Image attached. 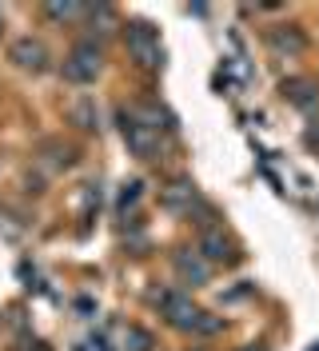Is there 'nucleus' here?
Masks as SVG:
<instances>
[{
  "label": "nucleus",
  "instance_id": "obj_5",
  "mask_svg": "<svg viewBox=\"0 0 319 351\" xmlns=\"http://www.w3.org/2000/svg\"><path fill=\"white\" fill-rule=\"evenodd\" d=\"M12 56H16V64L40 72V68H44V44L40 40H16V44H12Z\"/></svg>",
  "mask_w": 319,
  "mask_h": 351
},
{
  "label": "nucleus",
  "instance_id": "obj_2",
  "mask_svg": "<svg viewBox=\"0 0 319 351\" xmlns=\"http://www.w3.org/2000/svg\"><path fill=\"white\" fill-rule=\"evenodd\" d=\"M128 52L140 60L144 68H156L164 60V48H160V32L144 21H132L128 24Z\"/></svg>",
  "mask_w": 319,
  "mask_h": 351
},
{
  "label": "nucleus",
  "instance_id": "obj_12",
  "mask_svg": "<svg viewBox=\"0 0 319 351\" xmlns=\"http://www.w3.org/2000/svg\"><path fill=\"white\" fill-rule=\"evenodd\" d=\"M52 21H68V16H76V12H84V8H76V4H48L44 8Z\"/></svg>",
  "mask_w": 319,
  "mask_h": 351
},
{
  "label": "nucleus",
  "instance_id": "obj_13",
  "mask_svg": "<svg viewBox=\"0 0 319 351\" xmlns=\"http://www.w3.org/2000/svg\"><path fill=\"white\" fill-rule=\"evenodd\" d=\"M80 351H112V348H108V339H100V335H96V339H88Z\"/></svg>",
  "mask_w": 319,
  "mask_h": 351
},
{
  "label": "nucleus",
  "instance_id": "obj_7",
  "mask_svg": "<svg viewBox=\"0 0 319 351\" xmlns=\"http://www.w3.org/2000/svg\"><path fill=\"white\" fill-rule=\"evenodd\" d=\"M176 271H180V276H184V280H188L191 287L208 280V263L196 260V256H188V252H180V256H176Z\"/></svg>",
  "mask_w": 319,
  "mask_h": 351
},
{
  "label": "nucleus",
  "instance_id": "obj_11",
  "mask_svg": "<svg viewBox=\"0 0 319 351\" xmlns=\"http://www.w3.org/2000/svg\"><path fill=\"white\" fill-rule=\"evenodd\" d=\"M128 343H132V351H148L152 348V335L144 328H128Z\"/></svg>",
  "mask_w": 319,
  "mask_h": 351
},
{
  "label": "nucleus",
  "instance_id": "obj_6",
  "mask_svg": "<svg viewBox=\"0 0 319 351\" xmlns=\"http://www.w3.org/2000/svg\"><path fill=\"white\" fill-rule=\"evenodd\" d=\"M200 252H204V260H208V263L232 260V243L224 240L220 232H204V240H200Z\"/></svg>",
  "mask_w": 319,
  "mask_h": 351
},
{
  "label": "nucleus",
  "instance_id": "obj_8",
  "mask_svg": "<svg viewBox=\"0 0 319 351\" xmlns=\"http://www.w3.org/2000/svg\"><path fill=\"white\" fill-rule=\"evenodd\" d=\"M272 44H276V48H287V52H303V36H299V32H276Z\"/></svg>",
  "mask_w": 319,
  "mask_h": 351
},
{
  "label": "nucleus",
  "instance_id": "obj_1",
  "mask_svg": "<svg viewBox=\"0 0 319 351\" xmlns=\"http://www.w3.org/2000/svg\"><path fill=\"white\" fill-rule=\"evenodd\" d=\"M156 307L160 311H168L172 324L184 331H200V335H212V331H220L224 324L215 319V315H208V311H200V307H191L184 295H176V291H160L156 295Z\"/></svg>",
  "mask_w": 319,
  "mask_h": 351
},
{
  "label": "nucleus",
  "instance_id": "obj_14",
  "mask_svg": "<svg viewBox=\"0 0 319 351\" xmlns=\"http://www.w3.org/2000/svg\"><path fill=\"white\" fill-rule=\"evenodd\" d=\"M244 351H263V348H244Z\"/></svg>",
  "mask_w": 319,
  "mask_h": 351
},
{
  "label": "nucleus",
  "instance_id": "obj_9",
  "mask_svg": "<svg viewBox=\"0 0 319 351\" xmlns=\"http://www.w3.org/2000/svg\"><path fill=\"white\" fill-rule=\"evenodd\" d=\"M72 120H76L80 128H96V108L84 100V104H76V108H72Z\"/></svg>",
  "mask_w": 319,
  "mask_h": 351
},
{
  "label": "nucleus",
  "instance_id": "obj_3",
  "mask_svg": "<svg viewBox=\"0 0 319 351\" xmlns=\"http://www.w3.org/2000/svg\"><path fill=\"white\" fill-rule=\"evenodd\" d=\"M96 72H100V48H96L92 40L76 44L72 56L64 60V80H72V84H88V80H96Z\"/></svg>",
  "mask_w": 319,
  "mask_h": 351
},
{
  "label": "nucleus",
  "instance_id": "obj_4",
  "mask_svg": "<svg viewBox=\"0 0 319 351\" xmlns=\"http://www.w3.org/2000/svg\"><path fill=\"white\" fill-rule=\"evenodd\" d=\"M120 132H124L128 148H132L136 156H144V160H148V156L156 152V132L144 128V120H140L136 112H120Z\"/></svg>",
  "mask_w": 319,
  "mask_h": 351
},
{
  "label": "nucleus",
  "instance_id": "obj_10",
  "mask_svg": "<svg viewBox=\"0 0 319 351\" xmlns=\"http://www.w3.org/2000/svg\"><path fill=\"white\" fill-rule=\"evenodd\" d=\"M140 204V180H132V184H124V192H120V212H128V208H136Z\"/></svg>",
  "mask_w": 319,
  "mask_h": 351
}]
</instances>
